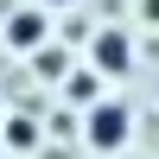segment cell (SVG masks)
I'll return each instance as SVG.
<instances>
[{
    "label": "cell",
    "instance_id": "4",
    "mask_svg": "<svg viewBox=\"0 0 159 159\" xmlns=\"http://www.w3.org/2000/svg\"><path fill=\"white\" fill-rule=\"evenodd\" d=\"M64 89H70V102H96V70H76Z\"/></svg>",
    "mask_w": 159,
    "mask_h": 159
},
{
    "label": "cell",
    "instance_id": "7",
    "mask_svg": "<svg viewBox=\"0 0 159 159\" xmlns=\"http://www.w3.org/2000/svg\"><path fill=\"white\" fill-rule=\"evenodd\" d=\"M51 7H70V0H51Z\"/></svg>",
    "mask_w": 159,
    "mask_h": 159
},
{
    "label": "cell",
    "instance_id": "3",
    "mask_svg": "<svg viewBox=\"0 0 159 159\" xmlns=\"http://www.w3.org/2000/svg\"><path fill=\"white\" fill-rule=\"evenodd\" d=\"M7 45L13 51H38L45 45V13H13L7 19Z\"/></svg>",
    "mask_w": 159,
    "mask_h": 159
},
{
    "label": "cell",
    "instance_id": "5",
    "mask_svg": "<svg viewBox=\"0 0 159 159\" xmlns=\"http://www.w3.org/2000/svg\"><path fill=\"white\" fill-rule=\"evenodd\" d=\"M7 140H13V147H32L38 134H32V121H13V127H7Z\"/></svg>",
    "mask_w": 159,
    "mask_h": 159
},
{
    "label": "cell",
    "instance_id": "6",
    "mask_svg": "<svg viewBox=\"0 0 159 159\" xmlns=\"http://www.w3.org/2000/svg\"><path fill=\"white\" fill-rule=\"evenodd\" d=\"M147 19H153V25H159V0H147Z\"/></svg>",
    "mask_w": 159,
    "mask_h": 159
},
{
    "label": "cell",
    "instance_id": "1",
    "mask_svg": "<svg viewBox=\"0 0 159 159\" xmlns=\"http://www.w3.org/2000/svg\"><path fill=\"white\" fill-rule=\"evenodd\" d=\"M127 127H134V121H127V108H121V102H96V108H89V147L115 153V147L127 140Z\"/></svg>",
    "mask_w": 159,
    "mask_h": 159
},
{
    "label": "cell",
    "instance_id": "2",
    "mask_svg": "<svg viewBox=\"0 0 159 159\" xmlns=\"http://www.w3.org/2000/svg\"><path fill=\"white\" fill-rule=\"evenodd\" d=\"M127 64H134V45H127L121 32H96V70L102 76H121Z\"/></svg>",
    "mask_w": 159,
    "mask_h": 159
}]
</instances>
